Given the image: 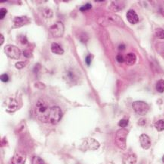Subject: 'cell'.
I'll return each mask as SVG.
<instances>
[{
	"instance_id": "1",
	"label": "cell",
	"mask_w": 164,
	"mask_h": 164,
	"mask_svg": "<svg viewBox=\"0 0 164 164\" xmlns=\"http://www.w3.org/2000/svg\"><path fill=\"white\" fill-rule=\"evenodd\" d=\"M51 108H49L48 104L44 100L39 99L35 107V114L38 120L40 122H48L49 120V115Z\"/></svg>"
},
{
	"instance_id": "2",
	"label": "cell",
	"mask_w": 164,
	"mask_h": 164,
	"mask_svg": "<svg viewBox=\"0 0 164 164\" xmlns=\"http://www.w3.org/2000/svg\"><path fill=\"white\" fill-rule=\"evenodd\" d=\"M97 23L102 26H110V25H116L122 27L125 26V23L122 21L121 17L113 13L105 14L99 17L97 19Z\"/></svg>"
},
{
	"instance_id": "3",
	"label": "cell",
	"mask_w": 164,
	"mask_h": 164,
	"mask_svg": "<svg viewBox=\"0 0 164 164\" xmlns=\"http://www.w3.org/2000/svg\"><path fill=\"white\" fill-rule=\"evenodd\" d=\"M128 135V131L122 128L116 132L115 136V144L119 148L125 150L126 148V138Z\"/></svg>"
},
{
	"instance_id": "4",
	"label": "cell",
	"mask_w": 164,
	"mask_h": 164,
	"mask_svg": "<svg viewBox=\"0 0 164 164\" xmlns=\"http://www.w3.org/2000/svg\"><path fill=\"white\" fill-rule=\"evenodd\" d=\"M100 144L96 141L95 139L91 138H86L82 141L79 149L82 151H86V150H94L98 149Z\"/></svg>"
},
{
	"instance_id": "5",
	"label": "cell",
	"mask_w": 164,
	"mask_h": 164,
	"mask_svg": "<svg viewBox=\"0 0 164 164\" xmlns=\"http://www.w3.org/2000/svg\"><path fill=\"white\" fill-rule=\"evenodd\" d=\"M48 31L52 37L60 38L63 36L64 32V25L62 22L57 21L52 26H50Z\"/></svg>"
},
{
	"instance_id": "6",
	"label": "cell",
	"mask_w": 164,
	"mask_h": 164,
	"mask_svg": "<svg viewBox=\"0 0 164 164\" xmlns=\"http://www.w3.org/2000/svg\"><path fill=\"white\" fill-rule=\"evenodd\" d=\"M4 51L8 57L11 59H15V60L20 58V55H21L20 50L17 46L13 45H5L4 48Z\"/></svg>"
},
{
	"instance_id": "7",
	"label": "cell",
	"mask_w": 164,
	"mask_h": 164,
	"mask_svg": "<svg viewBox=\"0 0 164 164\" xmlns=\"http://www.w3.org/2000/svg\"><path fill=\"white\" fill-rule=\"evenodd\" d=\"M132 108L135 113L141 116H144L149 110V105L142 101H137L132 104Z\"/></svg>"
},
{
	"instance_id": "8",
	"label": "cell",
	"mask_w": 164,
	"mask_h": 164,
	"mask_svg": "<svg viewBox=\"0 0 164 164\" xmlns=\"http://www.w3.org/2000/svg\"><path fill=\"white\" fill-rule=\"evenodd\" d=\"M62 115H63V113H62V110H60V107H57V106L52 107L51 108L48 122L51 124L55 125L61 119Z\"/></svg>"
},
{
	"instance_id": "9",
	"label": "cell",
	"mask_w": 164,
	"mask_h": 164,
	"mask_svg": "<svg viewBox=\"0 0 164 164\" xmlns=\"http://www.w3.org/2000/svg\"><path fill=\"white\" fill-rule=\"evenodd\" d=\"M26 155L21 152H16L11 158V164H24Z\"/></svg>"
},
{
	"instance_id": "10",
	"label": "cell",
	"mask_w": 164,
	"mask_h": 164,
	"mask_svg": "<svg viewBox=\"0 0 164 164\" xmlns=\"http://www.w3.org/2000/svg\"><path fill=\"white\" fill-rule=\"evenodd\" d=\"M140 144L142 148L147 150L150 148V145H151V142H150V138L149 136L146 134H141L139 137Z\"/></svg>"
},
{
	"instance_id": "11",
	"label": "cell",
	"mask_w": 164,
	"mask_h": 164,
	"mask_svg": "<svg viewBox=\"0 0 164 164\" xmlns=\"http://www.w3.org/2000/svg\"><path fill=\"white\" fill-rule=\"evenodd\" d=\"M126 18L128 21L132 24H135L138 22L139 19H138V16L137 13L135 12L134 10L130 9L128 10V12L126 13Z\"/></svg>"
},
{
	"instance_id": "12",
	"label": "cell",
	"mask_w": 164,
	"mask_h": 164,
	"mask_svg": "<svg viewBox=\"0 0 164 164\" xmlns=\"http://www.w3.org/2000/svg\"><path fill=\"white\" fill-rule=\"evenodd\" d=\"M5 104L7 105V108L10 111H14L19 108V104L17 101L12 97H9L5 101Z\"/></svg>"
},
{
	"instance_id": "13",
	"label": "cell",
	"mask_w": 164,
	"mask_h": 164,
	"mask_svg": "<svg viewBox=\"0 0 164 164\" xmlns=\"http://www.w3.org/2000/svg\"><path fill=\"white\" fill-rule=\"evenodd\" d=\"M14 25L15 28H19L22 26H24L29 22V18L26 16H20V17H16L14 19Z\"/></svg>"
},
{
	"instance_id": "14",
	"label": "cell",
	"mask_w": 164,
	"mask_h": 164,
	"mask_svg": "<svg viewBox=\"0 0 164 164\" xmlns=\"http://www.w3.org/2000/svg\"><path fill=\"white\" fill-rule=\"evenodd\" d=\"M137 162V156L135 153H128L123 156L122 163L123 164H135Z\"/></svg>"
},
{
	"instance_id": "15",
	"label": "cell",
	"mask_w": 164,
	"mask_h": 164,
	"mask_svg": "<svg viewBox=\"0 0 164 164\" xmlns=\"http://www.w3.org/2000/svg\"><path fill=\"white\" fill-rule=\"evenodd\" d=\"M124 6H125V2L122 1H114V2H111L109 8L113 12H116V11L122 10Z\"/></svg>"
},
{
	"instance_id": "16",
	"label": "cell",
	"mask_w": 164,
	"mask_h": 164,
	"mask_svg": "<svg viewBox=\"0 0 164 164\" xmlns=\"http://www.w3.org/2000/svg\"><path fill=\"white\" fill-rule=\"evenodd\" d=\"M125 62L127 65L132 66L136 62V55L134 53H128L125 57Z\"/></svg>"
},
{
	"instance_id": "17",
	"label": "cell",
	"mask_w": 164,
	"mask_h": 164,
	"mask_svg": "<svg viewBox=\"0 0 164 164\" xmlns=\"http://www.w3.org/2000/svg\"><path fill=\"white\" fill-rule=\"evenodd\" d=\"M51 51L56 54H63V49L61 48V46H60L59 44L56 43V42H53V43H51Z\"/></svg>"
},
{
	"instance_id": "18",
	"label": "cell",
	"mask_w": 164,
	"mask_h": 164,
	"mask_svg": "<svg viewBox=\"0 0 164 164\" xmlns=\"http://www.w3.org/2000/svg\"><path fill=\"white\" fill-rule=\"evenodd\" d=\"M156 89L158 92L162 93L164 92V80L163 79H159L157 81L156 84Z\"/></svg>"
},
{
	"instance_id": "19",
	"label": "cell",
	"mask_w": 164,
	"mask_h": 164,
	"mask_svg": "<svg viewBox=\"0 0 164 164\" xmlns=\"http://www.w3.org/2000/svg\"><path fill=\"white\" fill-rule=\"evenodd\" d=\"M154 126L158 132H162L164 130V120L163 119H159L157 122H155Z\"/></svg>"
},
{
	"instance_id": "20",
	"label": "cell",
	"mask_w": 164,
	"mask_h": 164,
	"mask_svg": "<svg viewBox=\"0 0 164 164\" xmlns=\"http://www.w3.org/2000/svg\"><path fill=\"white\" fill-rule=\"evenodd\" d=\"M42 15L45 18H51L53 17V11L52 10L48 8H44L43 11H42Z\"/></svg>"
},
{
	"instance_id": "21",
	"label": "cell",
	"mask_w": 164,
	"mask_h": 164,
	"mask_svg": "<svg viewBox=\"0 0 164 164\" xmlns=\"http://www.w3.org/2000/svg\"><path fill=\"white\" fill-rule=\"evenodd\" d=\"M155 36L158 38V39H164V29L162 28H157L155 30Z\"/></svg>"
},
{
	"instance_id": "22",
	"label": "cell",
	"mask_w": 164,
	"mask_h": 164,
	"mask_svg": "<svg viewBox=\"0 0 164 164\" xmlns=\"http://www.w3.org/2000/svg\"><path fill=\"white\" fill-rule=\"evenodd\" d=\"M156 47L158 52L161 54L162 57H164V42H158Z\"/></svg>"
},
{
	"instance_id": "23",
	"label": "cell",
	"mask_w": 164,
	"mask_h": 164,
	"mask_svg": "<svg viewBox=\"0 0 164 164\" xmlns=\"http://www.w3.org/2000/svg\"><path fill=\"white\" fill-rule=\"evenodd\" d=\"M32 164H45V162L43 161V159H41L39 156H34L32 159Z\"/></svg>"
},
{
	"instance_id": "24",
	"label": "cell",
	"mask_w": 164,
	"mask_h": 164,
	"mask_svg": "<svg viewBox=\"0 0 164 164\" xmlns=\"http://www.w3.org/2000/svg\"><path fill=\"white\" fill-rule=\"evenodd\" d=\"M128 119H122L119 121V123H118V125H119V126H120L121 128H125V127H126L127 125H128Z\"/></svg>"
},
{
	"instance_id": "25",
	"label": "cell",
	"mask_w": 164,
	"mask_h": 164,
	"mask_svg": "<svg viewBox=\"0 0 164 164\" xmlns=\"http://www.w3.org/2000/svg\"><path fill=\"white\" fill-rule=\"evenodd\" d=\"M18 41L20 44H22V45H25V44L28 43L27 39H26V37L25 36H19Z\"/></svg>"
},
{
	"instance_id": "26",
	"label": "cell",
	"mask_w": 164,
	"mask_h": 164,
	"mask_svg": "<svg viewBox=\"0 0 164 164\" xmlns=\"http://www.w3.org/2000/svg\"><path fill=\"white\" fill-rule=\"evenodd\" d=\"M91 8V5L90 3H86L84 5H82V7L80 8V11H87V10H89Z\"/></svg>"
},
{
	"instance_id": "27",
	"label": "cell",
	"mask_w": 164,
	"mask_h": 164,
	"mask_svg": "<svg viewBox=\"0 0 164 164\" xmlns=\"http://www.w3.org/2000/svg\"><path fill=\"white\" fill-rule=\"evenodd\" d=\"M26 62L20 61V62H17V63H16L15 67H16V68L19 69V70H20V69L23 68V67H24L25 66H26Z\"/></svg>"
},
{
	"instance_id": "28",
	"label": "cell",
	"mask_w": 164,
	"mask_h": 164,
	"mask_svg": "<svg viewBox=\"0 0 164 164\" xmlns=\"http://www.w3.org/2000/svg\"><path fill=\"white\" fill-rule=\"evenodd\" d=\"M6 14H7L6 8H1V10H0V19H1V20H2V19L5 17Z\"/></svg>"
},
{
	"instance_id": "29",
	"label": "cell",
	"mask_w": 164,
	"mask_h": 164,
	"mask_svg": "<svg viewBox=\"0 0 164 164\" xmlns=\"http://www.w3.org/2000/svg\"><path fill=\"white\" fill-rule=\"evenodd\" d=\"M23 55L26 57H32V51H30L29 49H25L23 51Z\"/></svg>"
},
{
	"instance_id": "30",
	"label": "cell",
	"mask_w": 164,
	"mask_h": 164,
	"mask_svg": "<svg viewBox=\"0 0 164 164\" xmlns=\"http://www.w3.org/2000/svg\"><path fill=\"white\" fill-rule=\"evenodd\" d=\"M92 58H93L92 54H88V55H87V57H85V62H86V64L88 65V66H89V65L91 64Z\"/></svg>"
},
{
	"instance_id": "31",
	"label": "cell",
	"mask_w": 164,
	"mask_h": 164,
	"mask_svg": "<svg viewBox=\"0 0 164 164\" xmlns=\"http://www.w3.org/2000/svg\"><path fill=\"white\" fill-rule=\"evenodd\" d=\"M1 80H2V82H8V81L9 80V77H8V74L4 73V74L1 75Z\"/></svg>"
},
{
	"instance_id": "32",
	"label": "cell",
	"mask_w": 164,
	"mask_h": 164,
	"mask_svg": "<svg viewBox=\"0 0 164 164\" xmlns=\"http://www.w3.org/2000/svg\"><path fill=\"white\" fill-rule=\"evenodd\" d=\"M116 59V60L119 62V63H122V62L125 60V58H124L123 56H122V54H117Z\"/></svg>"
},
{
	"instance_id": "33",
	"label": "cell",
	"mask_w": 164,
	"mask_h": 164,
	"mask_svg": "<svg viewBox=\"0 0 164 164\" xmlns=\"http://www.w3.org/2000/svg\"><path fill=\"white\" fill-rule=\"evenodd\" d=\"M0 37H1V41H0V45H2L4 42V36L2 34H0Z\"/></svg>"
},
{
	"instance_id": "34",
	"label": "cell",
	"mask_w": 164,
	"mask_h": 164,
	"mask_svg": "<svg viewBox=\"0 0 164 164\" xmlns=\"http://www.w3.org/2000/svg\"><path fill=\"white\" fill-rule=\"evenodd\" d=\"M125 45H123V44H121V45H119V50H123V49H125Z\"/></svg>"
},
{
	"instance_id": "35",
	"label": "cell",
	"mask_w": 164,
	"mask_h": 164,
	"mask_svg": "<svg viewBox=\"0 0 164 164\" xmlns=\"http://www.w3.org/2000/svg\"><path fill=\"white\" fill-rule=\"evenodd\" d=\"M162 162H164V155H163V156H162Z\"/></svg>"
}]
</instances>
